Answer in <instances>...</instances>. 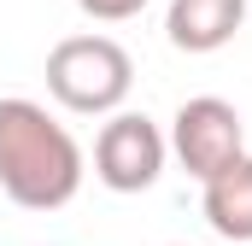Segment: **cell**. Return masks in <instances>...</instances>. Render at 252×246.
I'll return each instance as SVG.
<instances>
[{
    "mask_svg": "<svg viewBox=\"0 0 252 246\" xmlns=\"http://www.w3.org/2000/svg\"><path fill=\"white\" fill-rule=\"evenodd\" d=\"M82 147L47 106L0 100V193L24 211H59L82 187Z\"/></svg>",
    "mask_w": 252,
    "mask_h": 246,
    "instance_id": "obj_1",
    "label": "cell"
},
{
    "mask_svg": "<svg viewBox=\"0 0 252 246\" xmlns=\"http://www.w3.org/2000/svg\"><path fill=\"white\" fill-rule=\"evenodd\" d=\"M129 88H135V59L112 35H64L47 53V94L76 118L124 112Z\"/></svg>",
    "mask_w": 252,
    "mask_h": 246,
    "instance_id": "obj_2",
    "label": "cell"
},
{
    "mask_svg": "<svg viewBox=\"0 0 252 246\" xmlns=\"http://www.w3.org/2000/svg\"><path fill=\"white\" fill-rule=\"evenodd\" d=\"M164 141H170L176 164H182L199 187L211 182L217 170H229L235 158H247V123H241V112H235L229 100H217V94H193V100H182Z\"/></svg>",
    "mask_w": 252,
    "mask_h": 246,
    "instance_id": "obj_3",
    "label": "cell"
},
{
    "mask_svg": "<svg viewBox=\"0 0 252 246\" xmlns=\"http://www.w3.org/2000/svg\"><path fill=\"white\" fill-rule=\"evenodd\" d=\"M170 141L147 112H112L94 135V176L112 193H147L164 176Z\"/></svg>",
    "mask_w": 252,
    "mask_h": 246,
    "instance_id": "obj_4",
    "label": "cell"
},
{
    "mask_svg": "<svg viewBox=\"0 0 252 246\" xmlns=\"http://www.w3.org/2000/svg\"><path fill=\"white\" fill-rule=\"evenodd\" d=\"M247 24V0H170L164 35L176 53H217Z\"/></svg>",
    "mask_w": 252,
    "mask_h": 246,
    "instance_id": "obj_5",
    "label": "cell"
},
{
    "mask_svg": "<svg viewBox=\"0 0 252 246\" xmlns=\"http://www.w3.org/2000/svg\"><path fill=\"white\" fill-rule=\"evenodd\" d=\"M205 223H211V235H223V241L252 246V153L235 158L229 170H217V176L205 182Z\"/></svg>",
    "mask_w": 252,
    "mask_h": 246,
    "instance_id": "obj_6",
    "label": "cell"
},
{
    "mask_svg": "<svg viewBox=\"0 0 252 246\" xmlns=\"http://www.w3.org/2000/svg\"><path fill=\"white\" fill-rule=\"evenodd\" d=\"M94 24H129V18H141V6L147 0H76Z\"/></svg>",
    "mask_w": 252,
    "mask_h": 246,
    "instance_id": "obj_7",
    "label": "cell"
},
{
    "mask_svg": "<svg viewBox=\"0 0 252 246\" xmlns=\"http://www.w3.org/2000/svg\"><path fill=\"white\" fill-rule=\"evenodd\" d=\"M176 246H182V241H176Z\"/></svg>",
    "mask_w": 252,
    "mask_h": 246,
    "instance_id": "obj_8",
    "label": "cell"
}]
</instances>
